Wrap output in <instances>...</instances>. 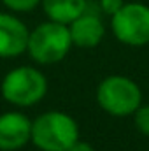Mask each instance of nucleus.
I'll return each instance as SVG.
<instances>
[{
  "label": "nucleus",
  "mask_w": 149,
  "mask_h": 151,
  "mask_svg": "<svg viewBox=\"0 0 149 151\" xmlns=\"http://www.w3.org/2000/svg\"><path fill=\"white\" fill-rule=\"evenodd\" d=\"M112 34L123 44L146 46L149 44V7L140 2H128L111 16Z\"/></svg>",
  "instance_id": "5"
},
{
  "label": "nucleus",
  "mask_w": 149,
  "mask_h": 151,
  "mask_svg": "<svg viewBox=\"0 0 149 151\" xmlns=\"http://www.w3.org/2000/svg\"><path fill=\"white\" fill-rule=\"evenodd\" d=\"M69 151H95V148L90 144V142H86V141H75L74 144L69 148Z\"/></svg>",
  "instance_id": "13"
},
{
  "label": "nucleus",
  "mask_w": 149,
  "mask_h": 151,
  "mask_svg": "<svg viewBox=\"0 0 149 151\" xmlns=\"http://www.w3.org/2000/svg\"><path fill=\"white\" fill-rule=\"evenodd\" d=\"M123 0H100V9L109 14V16H114L121 7H123Z\"/></svg>",
  "instance_id": "12"
},
{
  "label": "nucleus",
  "mask_w": 149,
  "mask_h": 151,
  "mask_svg": "<svg viewBox=\"0 0 149 151\" xmlns=\"http://www.w3.org/2000/svg\"><path fill=\"white\" fill-rule=\"evenodd\" d=\"M133 123L142 135L149 137V106H139V109L133 113Z\"/></svg>",
  "instance_id": "10"
},
{
  "label": "nucleus",
  "mask_w": 149,
  "mask_h": 151,
  "mask_svg": "<svg viewBox=\"0 0 149 151\" xmlns=\"http://www.w3.org/2000/svg\"><path fill=\"white\" fill-rule=\"evenodd\" d=\"M69 32H70L72 46L90 49L102 42L105 35V27L97 14L84 11L81 16H77L74 21L69 23Z\"/></svg>",
  "instance_id": "8"
},
{
  "label": "nucleus",
  "mask_w": 149,
  "mask_h": 151,
  "mask_svg": "<svg viewBox=\"0 0 149 151\" xmlns=\"http://www.w3.org/2000/svg\"><path fill=\"white\" fill-rule=\"evenodd\" d=\"M97 102L105 113L123 118L139 109L142 91L135 81L125 76H109L97 88Z\"/></svg>",
  "instance_id": "4"
},
{
  "label": "nucleus",
  "mask_w": 149,
  "mask_h": 151,
  "mask_svg": "<svg viewBox=\"0 0 149 151\" xmlns=\"http://www.w3.org/2000/svg\"><path fill=\"white\" fill-rule=\"evenodd\" d=\"M0 91L9 104H14L18 107H30L46 97L47 81L40 70L23 65L4 76Z\"/></svg>",
  "instance_id": "3"
},
{
  "label": "nucleus",
  "mask_w": 149,
  "mask_h": 151,
  "mask_svg": "<svg viewBox=\"0 0 149 151\" xmlns=\"http://www.w3.org/2000/svg\"><path fill=\"white\" fill-rule=\"evenodd\" d=\"M4 5L14 12H28L34 11L40 4V0H2Z\"/></svg>",
  "instance_id": "11"
},
{
  "label": "nucleus",
  "mask_w": 149,
  "mask_h": 151,
  "mask_svg": "<svg viewBox=\"0 0 149 151\" xmlns=\"http://www.w3.org/2000/svg\"><path fill=\"white\" fill-rule=\"evenodd\" d=\"M72 40L69 25L58 21H46L35 27L28 34V46L27 51L40 65H53L62 62L70 51Z\"/></svg>",
  "instance_id": "2"
},
{
  "label": "nucleus",
  "mask_w": 149,
  "mask_h": 151,
  "mask_svg": "<svg viewBox=\"0 0 149 151\" xmlns=\"http://www.w3.org/2000/svg\"><path fill=\"white\" fill-rule=\"evenodd\" d=\"M32 139V121L23 113L0 114V151H18Z\"/></svg>",
  "instance_id": "6"
},
{
  "label": "nucleus",
  "mask_w": 149,
  "mask_h": 151,
  "mask_svg": "<svg viewBox=\"0 0 149 151\" xmlns=\"http://www.w3.org/2000/svg\"><path fill=\"white\" fill-rule=\"evenodd\" d=\"M30 141L40 151H69L79 141V127L70 114L47 111L32 121Z\"/></svg>",
  "instance_id": "1"
},
{
  "label": "nucleus",
  "mask_w": 149,
  "mask_h": 151,
  "mask_svg": "<svg viewBox=\"0 0 149 151\" xmlns=\"http://www.w3.org/2000/svg\"><path fill=\"white\" fill-rule=\"evenodd\" d=\"M46 16L53 21L69 25L86 11V0H40Z\"/></svg>",
  "instance_id": "9"
},
{
  "label": "nucleus",
  "mask_w": 149,
  "mask_h": 151,
  "mask_svg": "<svg viewBox=\"0 0 149 151\" xmlns=\"http://www.w3.org/2000/svg\"><path fill=\"white\" fill-rule=\"evenodd\" d=\"M27 25L12 14L0 12V58L19 56L28 46Z\"/></svg>",
  "instance_id": "7"
}]
</instances>
